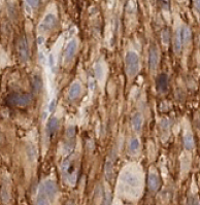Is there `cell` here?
<instances>
[{
	"label": "cell",
	"mask_w": 200,
	"mask_h": 205,
	"mask_svg": "<svg viewBox=\"0 0 200 205\" xmlns=\"http://www.w3.org/2000/svg\"><path fill=\"white\" fill-rule=\"evenodd\" d=\"M142 123H143V119L140 112H136V114L133 115L132 119H131V124H132V128L134 131L139 132L140 130H141Z\"/></svg>",
	"instance_id": "obj_12"
},
{
	"label": "cell",
	"mask_w": 200,
	"mask_h": 205,
	"mask_svg": "<svg viewBox=\"0 0 200 205\" xmlns=\"http://www.w3.org/2000/svg\"><path fill=\"white\" fill-rule=\"evenodd\" d=\"M94 71H95V75L96 77L99 80H102L103 79V76H104V68L102 64L100 62L96 63L95 65V68H94Z\"/></svg>",
	"instance_id": "obj_20"
},
{
	"label": "cell",
	"mask_w": 200,
	"mask_h": 205,
	"mask_svg": "<svg viewBox=\"0 0 200 205\" xmlns=\"http://www.w3.org/2000/svg\"><path fill=\"white\" fill-rule=\"evenodd\" d=\"M193 2H194V8L196 12L200 13V0H193Z\"/></svg>",
	"instance_id": "obj_31"
},
{
	"label": "cell",
	"mask_w": 200,
	"mask_h": 205,
	"mask_svg": "<svg viewBox=\"0 0 200 205\" xmlns=\"http://www.w3.org/2000/svg\"><path fill=\"white\" fill-rule=\"evenodd\" d=\"M192 33L191 30L188 27H184V29H182V39H183L184 44H188L191 41Z\"/></svg>",
	"instance_id": "obj_19"
},
{
	"label": "cell",
	"mask_w": 200,
	"mask_h": 205,
	"mask_svg": "<svg viewBox=\"0 0 200 205\" xmlns=\"http://www.w3.org/2000/svg\"><path fill=\"white\" fill-rule=\"evenodd\" d=\"M184 146L187 151H191L194 147V138L190 132H187L184 136Z\"/></svg>",
	"instance_id": "obj_16"
},
{
	"label": "cell",
	"mask_w": 200,
	"mask_h": 205,
	"mask_svg": "<svg viewBox=\"0 0 200 205\" xmlns=\"http://www.w3.org/2000/svg\"><path fill=\"white\" fill-rule=\"evenodd\" d=\"M127 10L129 13H133L135 12V4L133 1H129L128 4H127Z\"/></svg>",
	"instance_id": "obj_28"
},
{
	"label": "cell",
	"mask_w": 200,
	"mask_h": 205,
	"mask_svg": "<svg viewBox=\"0 0 200 205\" xmlns=\"http://www.w3.org/2000/svg\"><path fill=\"white\" fill-rule=\"evenodd\" d=\"M76 49H78V42H76V40L75 39L70 40L68 42L67 47H66V49H65V52H64L65 62H68L73 58V56L75 55Z\"/></svg>",
	"instance_id": "obj_8"
},
{
	"label": "cell",
	"mask_w": 200,
	"mask_h": 205,
	"mask_svg": "<svg viewBox=\"0 0 200 205\" xmlns=\"http://www.w3.org/2000/svg\"><path fill=\"white\" fill-rule=\"evenodd\" d=\"M110 204H111V195H110V192H106L103 197V200H102L101 205H110Z\"/></svg>",
	"instance_id": "obj_26"
},
{
	"label": "cell",
	"mask_w": 200,
	"mask_h": 205,
	"mask_svg": "<svg viewBox=\"0 0 200 205\" xmlns=\"http://www.w3.org/2000/svg\"><path fill=\"white\" fill-rule=\"evenodd\" d=\"M58 193V189H57V185L54 181H45L43 185L40 186L39 188V192H38V195L44 196L47 197L49 200H53L56 197Z\"/></svg>",
	"instance_id": "obj_4"
},
{
	"label": "cell",
	"mask_w": 200,
	"mask_h": 205,
	"mask_svg": "<svg viewBox=\"0 0 200 205\" xmlns=\"http://www.w3.org/2000/svg\"><path fill=\"white\" fill-rule=\"evenodd\" d=\"M191 205H200V200L198 197H194L191 200Z\"/></svg>",
	"instance_id": "obj_33"
},
{
	"label": "cell",
	"mask_w": 200,
	"mask_h": 205,
	"mask_svg": "<svg viewBox=\"0 0 200 205\" xmlns=\"http://www.w3.org/2000/svg\"><path fill=\"white\" fill-rule=\"evenodd\" d=\"M32 101V96L28 93H15L9 95L8 102L10 105L15 106H27Z\"/></svg>",
	"instance_id": "obj_3"
},
{
	"label": "cell",
	"mask_w": 200,
	"mask_h": 205,
	"mask_svg": "<svg viewBox=\"0 0 200 205\" xmlns=\"http://www.w3.org/2000/svg\"><path fill=\"white\" fill-rule=\"evenodd\" d=\"M158 62H159V55H158V51L155 47H152L150 49V54H149V65L150 68L152 70H155L157 68Z\"/></svg>",
	"instance_id": "obj_9"
},
{
	"label": "cell",
	"mask_w": 200,
	"mask_h": 205,
	"mask_svg": "<svg viewBox=\"0 0 200 205\" xmlns=\"http://www.w3.org/2000/svg\"><path fill=\"white\" fill-rule=\"evenodd\" d=\"M139 148V140L137 138H132L130 143H129V151L132 154H135Z\"/></svg>",
	"instance_id": "obj_21"
},
{
	"label": "cell",
	"mask_w": 200,
	"mask_h": 205,
	"mask_svg": "<svg viewBox=\"0 0 200 205\" xmlns=\"http://www.w3.org/2000/svg\"><path fill=\"white\" fill-rule=\"evenodd\" d=\"M167 83H168V79H167V75L166 74H160L157 79V90L160 92V93H164L166 90H167Z\"/></svg>",
	"instance_id": "obj_15"
},
{
	"label": "cell",
	"mask_w": 200,
	"mask_h": 205,
	"mask_svg": "<svg viewBox=\"0 0 200 205\" xmlns=\"http://www.w3.org/2000/svg\"><path fill=\"white\" fill-rule=\"evenodd\" d=\"M182 45H183V39H182V29L177 30V32L174 34L173 38V49L175 52V54H180L182 51Z\"/></svg>",
	"instance_id": "obj_11"
},
{
	"label": "cell",
	"mask_w": 200,
	"mask_h": 205,
	"mask_svg": "<svg viewBox=\"0 0 200 205\" xmlns=\"http://www.w3.org/2000/svg\"><path fill=\"white\" fill-rule=\"evenodd\" d=\"M107 161L105 163V176L108 182L113 181L114 177V164H115V154L114 153V151H111V154L107 157Z\"/></svg>",
	"instance_id": "obj_7"
},
{
	"label": "cell",
	"mask_w": 200,
	"mask_h": 205,
	"mask_svg": "<svg viewBox=\"0 0 200 205\" xmlns=\"http://www.w3.org/2000/svg\"><path fill=\"white\" fill-rule=\"evenodd\" d=\"M26 155L30 161H34L37 157V151L35 146H32V144H28V146L26 148Z\"/></svg>",
	"instance_id": "obj_18"
},
{
	"label": "cell",
	"mask_w": 200,
	"mask_h": 205,
	"mask_svg": "<svg viewBox=\"0 0 200 205\" xmlns=\"http://www.w3.org/2000/svg\"><path fill=\"white\" fill-rule=\"evenodd\" d=\"M41 1L43 0H25V2H26V4L29 6L30 8H37L38 6H39V4L41 3Z\"/></svg>",
	"instance_id": "obj_23"
},
{
	"label": "cell",
	"mask_w": 200,
	"mask_h": 205,
	"mask_svg": "<svg viewBox=\"0 0 200 205\" xmlns=\"http://www.w3.org/2000/svg\"><path fill=\"white\" fill-rule=\"evenodd\" d=\"M121 187L123 192L130 196L137 197L140 192V179L137 174L130 170H126L121 174Z\"/></svg>",
	"instance_id": "obj_1"
},
{
	"label": "cell",
	"mask_w": 200,
	"mask_h": 205,
	"mask_svg": "<svg viewBox=\"0 0 200 205\" xmlns=\"http://www.w3.org/2000/svg\"><path fill=\"white\" fill-rule=\"evenodd\" d=\"M125 69L129 77H134L139 70V57L135 52L129 51L125 56Z\"/></svg>",
	"instance_id": "obj_2"
},
{
	"label": "cell",
	"mask_w": 200,
	"mask_h": 205,
	"mask_svg": "<svg viewBox=\"0 0 200 205\" xmlns=\"http://www.w3.org/2000/svg\"><path fill=\"white\" fill-rule=\"evenodd\" d=\"M80 93H82V86L79 82H74L69 88L68 91V97L71 100H74V99L78 98Z\"/></svg>",
	"instance_id": "obj_10"
},
{
	"label": "cell",
	"mask_w": 200,
	"mask_h": 205,
	"mask_svg": "<svg viewBox=\"0 0 200 205\" xmlns=\"http://www.w3.org/2000/svg\"><path fill=\"white\" fill-rule=\"evenodd\" d=\"M17 49H18V54H19L20 59L22 60L23 62H27L30 58V51H29V47H28V44H27V39L25 37H22L19 39L18 45H17Z\"/></svg>",
	"instance_id": "obj_6"
},
{
	"label": "cell",
	"mask_w": 200,
	"mask_h": 205,
	"mask_svg": "<svg viewBox=\"0 0 200 205\" xmlns=\"http://www.w3.org/2000/svg\"><path fill=\"white\" fill-rule=\"evenodd\" d=\"M59 121L57 118H51L47 123V127H45V132L49 136H52L53 134L56 132V130L58 129Z\"/></svg>",
	"instance_id": "obj_13"
},
{
	"label": "cell",
	"mask_w": 200,
	"mask_h": 205,
	"mask_svg": "<svg viewBox=\"0 0 200 205\" xmlns=\"http://www.w3.org/2000/svg\"><path fill=\"white\" fill-rule=\"evenodd\" d=\"M125 205H127V204H125Z\"/></svg>",
	"instance_id": "obj_35"
},
{
	"label": "cell",
	"mask_w": 200,
	"mask_h": 205,
	"mask_svg": "<svg viewBox=\"0 0 200 205\" xmlns=\"http://www.w3.org/2000/svg\"><path fill=\"white\" fill-rule=\"evenodd\" d=\"M57 24V18L53 13H48L44 17V19L41 21L39 26H38V32L39 33H47L51 31Z\"/></svg>",
	"instance_id": "obj_5"
},
{
	"label": "cell",
	"mask_w": 200,
	"mask_h": 205,
	"mask_svg": "<svg viewBox=\"0 0 200 205\" xmlns=\"http://www.w3.org/2000/svg\"><path fill=\"white\" fill-rule=\"evenodd\" d=\"M66 136L69 139H72L73 137L75 136V127L73 126H69L67 130H66Z\"/></svg>",
	"instance_id": "obj_25"
},
{
	"label": "cell",
	"mask_w": 200,
	"mask_h": 205,
	"mask_svg": "<svg viewBox=\"0 0 200 205\" xmlns=\"http://www.w3.org/2000/svg\"><path fill=\"white\" fill-rule=\"evenodd\" d=\"M89 87H90V91H93L94 89V82L92 79V82H91V79H89Z\"/></svg>",
	"instance_id": "obj_34"
},
{
	"label": "cell",
	"mask_w": 200,
	"mask_h": 205,
	"mask_svg": "<svg viewBox=\"0 0 200 205\" xmlns=\"http://www.w3.org/2000/svg\"><path fill=\"white\" fill-rule=\"evenodd\" d=\"M159 2L163 9H168L169 8V0H159Z\"/></svg>",
	"instance_id": "obj_29"
},
{
	"label": "cell",
	"mask_w": 200,
	"mask_h": 205,
	"mask_svg": "<svg viewBox=\"0 0 200 205\" xmlns=\"http://www.w3.org/2000/svg\"><path fill=\"white\" fill-rule=\"evenodd\" d=\"M160 186V181H159V177L155 174V173H150L149 174V177H148V187L151 191L155 192V191L158 190Z\"/></svg>",
	"instance_id": "obj_14"
},
{
	"label": "cell",
	"mask_w": 200,
	"mask_h": 205,
	"mask_svg": "<svg viewBox=\"0 0 200 205\" xmlns=\"http://www.w3.org/2000/svg\"><path fill=\"white\" fill-rule=\"evenodd\" d=\"M36 205H50V201H49L47 197L38 195L36 200Z\"/></svg>",
	"instance_id": "obj_24"
},
{
	"label": "cell",
	"mask_w": 200,
	"mask_h": 205,
	"mask_svg": "<svg viewBox=\"0 0 200 205\" xmlns=\"http://www.w3.org/2000/svg\"><path fill=\"white\" fill-rule=\"evenodd\" d=\"M32 86L35 93H39L41 88H43V79H41L40 75L38 74H34L32 79Z\"/></svg>",
	"instance_id": "obj_17"
},
{
	"label": "cell",
	"mask_w": 200,
	"mask_h": 205,
	"mask_svg": "<svg viewBox=\"0 0 200 205\" xmlns=\"http://www.w3.org/2000/svg\"><path fill=\"white\" fill-rule=\"evenodd\" d=\"M162 42L164 44H168V42H169V31L168 29H164L162 31Z\"/></svg>",
	"instance_id": "obj_27"
},
{
	"label": "cell",
	"mask_w": 200,
	"mask_h": 205,
	"mask_svg": "<svg viewBox=\"0 0 200 205\" xmlns=\"http://www.w3.org/2000/svg\"><path fill=\"white\" fill-rule=\"evenodd\" d=\"M0 197H1V201L4 204L8 203L9 201V194H8V188L4 186L3 188L1 189V193H0Z\"/></svg>",
	"instance_id": "obj_22"
},
{
	"label": "cell",
	"mask_w": 200,
	"mask_h": 205,
	"mask_svg": "<svg viewBox=\"0 0 200 205\" xmlns=\"http://www.w3.org/2000/svg\"><path fill=\"white\" fill-rule=\"evenodd\" d=\"M49 66H50V68H54L55 66V59H54V56L53 55H50V57H49Z\"/></svg>",
	"instance_id": "obj_30"
},
{
	"label": "cell",
	"mask_w": 200,
	"mask_h": 205,
	"mask_svg": "<svg viewBox=\"0 0 200 205\" xmlns=\"http://www.w3.org/2000/svg\"><path fill=\"white\" fill-rule=\"evenodd\" d=\"M55 107H56V100H55V99H53L52 102L50 103V106H49V111H50V112L54 111Z\"/></svg>",
	"instance_id": "obj_32"
}]
</instances>
